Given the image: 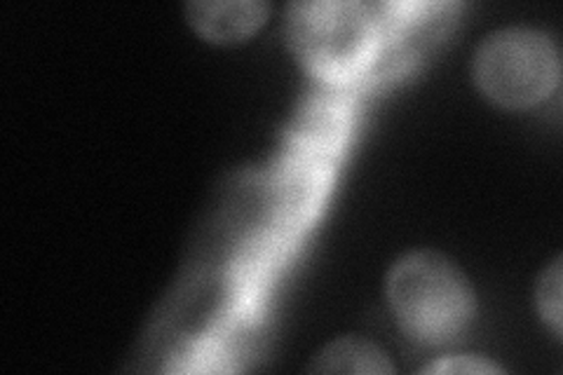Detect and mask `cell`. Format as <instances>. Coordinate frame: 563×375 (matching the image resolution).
Instances as JSON below:
<instances>
[{
	"mask_svg": "<svg viewBox=\"0 0 563 375\" xmlns=\"http://www.w3.org/2000/svg\"><path fill=\"white\" fill-rule=\"evenodd\" d=\"M385 291L404 333L422 345L453 343L477 315L472 282L434 249L399 256L387 273Z\"/></svg>",
	"mask_w": 563,
	"mask_h": 375,
	"instance_id": "6da1fadb",
	"label": "cell"
},
{
	"mask_svg": "<svg viewBox=\"0 0 563 375\" xmlns=\"http://www.w3.org/2000/svg\"><path fill=\"white\" fill-rule=\"evenodd\" d=\"M285 35L296 59L314 76L345 82L372 64L385 38L378 3L364 0H294Z\"/></svg>",
	"mask_w": 563,
	"mask_h": 375,
	"instance_id": "7a4b0ae2",
	"label": "cell"
},
{
	"mask_svg": "<svg viewBox=\"0 0 563 375\" xmlns=\"http://www.w3.org/2000/svg\"><path fill=\"white\" fill-rule=\"evenodd\" d=\"M474 82L505 109H526L548 99L561 78L559 47L550 33L531 26L490 31L474 52Z\"/></svg>",
	"mask_w": 563,
	"mask_h": 375,
	"instance_id": "3957f363",
	"label": "cell"
},
{
	"mask_svg": "<svg viewBox=\"0 0 563 375\" xmlns=\"http://www.w3.org/2000/svg\"><path fill=\"white\" fill-rule=\"evenodd\" d=\"M188 24L211 43H240L266 24V0H190L184 5Z\"/></svg>",
	"mask_w": 563,
	"mask_h": 375,
	"instance_id": "277c9868",
	"label": "cell"
},
{
	"mask_svg": "<svg viewBox=\"0 0 563 375\" xmlns=\"http://www.w3.org/2000/svg\"><path fill=\"white\" fill-rule=\"evenodd\" d=\"M310 373H357V375H390L395 366L387 354L372 341L360 335H343L324 345L312 356Z\"/></svg>",
	"mask_w": 563,
	"mask_h": 375,
	"instance_id": "5b68a950",
	"label": "cell"
},
{
	"mask_svg": "<svg viewBox=\"0 0 563 375\" xmlns=\"http://www.w3.org/2000/svg\"><path fill=\"white\" fill-rule=\"evenodd\" d=\"M561 254L544 267L540 279H538V289H536V298H538V310L540 317L548 321V324L554 329L556 335H561Z\"/></svg>",
	"mask_w": 563,
	"mask_h": 375,
	"instance_id": "8992f818",
	"label": "cell"
},
{
	"mask_svg": "<svg viewBox=\"0 0 563 375\" xmlns=\"http://www.w3.org/2000/svg\"><path fill=\"white\" fill-rule=\"evenodd\" d=\"M418 373H463V375H500L505 373L503 366L493 364L484 356H465V354H455V356H442L428 366H422Z\"/></svg>",
	"mask_w": 563,
	"mask_h": 375,
	"instance_id": "52a82bcc",
	"label": "cell"
}]
</instances>
